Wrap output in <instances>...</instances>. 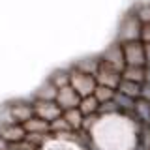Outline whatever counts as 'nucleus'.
Listing matches in <instances>:
<instances>
[{
	"label": "nucleus",
	"mask_w": 150,
	"mask_h": 150,
	"mask_svg": "<svg viewBox=\"0 0 150 150\" xmlns=\"http://www.w3.org/2000/svg\"><path fill=\"white\" fill-rule=\"evenodd\" d=\"M141 30H143V23L137 19L133 11L122 19L120 28H118V43H128V41H139L141 40Z\"/></svg>",
	"instance_id": "f257e3e1"
},
{
	"label": "nucleus",
	"mask_w": 150,
	"mask_h": 150,
	"mask_svg": "<svg viewBox=\"0 0 150 150\" xmlns=\"http://www.w3.org/2000/svg\"><path fill=\"white\" fill-rule=\"evenodd\" d=\"M69 84L75 88V92L79 94L81 98H86V96H92L94 90L98 86V81L94 75H88V73H83V71H75L71 73L69 77Z\"/></svg>",
	"instance_id": "f03ea898"
},
{
	"label": "nucleus",
	"mask_w": 150,
	"mask_h": 150,
	"mask_svg": "<svg viewBox=\"0 0 150 150\" xmlns=\"http://www.w3.org/2000/svg\"><path fill=\"white\" fill-rule=\"evenodd\" d=\"M124 49V60L126 66H146V53H144V43L143 41H128L122 43Z\"/></svg>",
	"instance_id": "7ed1b4c3"
},
{
	"label": "nucleus",
	"mask_w": 150,
	"mask_h": 150,
	"mask_svg": "<svg viewBox=\"0 0 150 150\" xmlns=\"http://www.w3.org/2000/svg\"><path fill=\"white\" fill-rule=\"evenodd\" d=\"M96 81H98V84L111 86V88H115V90H118V86L122 83V71H118V69H115V68H111V66L101 62L100 69H98V73H96Z\"/></svg>",
	"instance_id": "20e7f679"
},
{
	"label": "nucleus",
	"mask_w": 150,
	"mask_h": 150,
	"mask_svg": "<svg viewBox=\"0 0 150 150\" xmlns=\"http://www.w3.org/2000/svg\"><path fill=\"white\" fill-rule=\"evenodd\" d=\"M83 98L75 92V88L71 84H66V86L58 88V94H56V103L62 111H69V109H77L79 103H81Z\"/></svg>",
	"instance_id": "39448f33"
},
{
	"label": "nucleus",
	"mask_w": 150,
	"mask_h": 150,
	"mask_svg": "<svg viewBox=\"0 0 150 150\" xmlns=\"http://www.w3.org/2000/svg\"><path fill=\"white\" fill-rule=\"evenodd\" d=\"M101 62L107 64V66H111V68H115V69H118V71H124L126 60H124V49H122V43L111 45L109 49L103 53Z\"/></svg>",
	"instance_id": "423d86ee"
},
{
	"label": "nucleus",
	"mask_w": 150,
	"mask_h": 150,
	"mask_svg": "<svg viewBox=\"0 0 150 150\" xmlns=\"http://www.w3.org/2000/svg\"><path fill=\"white\" fill-rule=\"evenodd\" d=\"M34 111H36V115L40 116V118H43L47 122H53L56 118H60L62 116V109L58 107V103L56 101H45V100H40L36 103V107H34Z\"/></svg>",
	"instance_id": "0eeeda50"
},
{
	"label": "nucleus",
	"mask_w": 150,
	"mask_h": 150,
	"mask_svg": "<svg viewBox=\"0 0 150 150\" xmlns=\"http://www.w3.org/2000/svg\"><path fill=\"white\" fill-rule=\"evenodd\" d=\"M122 79L133 83H144L146 81V66H126L122 71Z\"/></svg>",
	"instance_id": "6e6552de"
},
{
	"label": "nucleus",
	"mask_w": 150,
	"mask_h": 150,
	"mask_svg": "<svg viewBox=\"0 0 150 150\" xmlns=\"http://www.w3.org/2000/svg\"><path fill=\"white\" fill-rule=\"evenodd\" d=\"M133 115L139 118L141 124H150V101L148 100H143V98H139L137 101H135V111Z\"/></svg>",
	"instance_id": "1a4fd4ad"
},
{
	"label": "nucleus",
	"mask_w": 150,
	"mask_h": 150,
	"mask_svg": "<svg viewBox=\"0 0 150 150\" xmlns=\"http://www.w3.org/2000/svg\"><path fill=\"white\" fill-rule=\"evenodd\" d=\"M100 105L101 103L96 100V96H86V98H83L81 103H79V109H81V112L84 116H92V115H96V112H100Z\"/></svg>",
	"instance_id": "9d476101"
},
{
	"label": "nucleus",
	"mask_w": 150,
	"mask_h": 150,
	"mask_svg": "<svg viewBox=\"0 0 150 150\" xmlns=\"http://www.w3.org/2000/svg\"><path fill=\"white\" fill-rule=\"evenodd\" d=\"M141 90H143V83H133V81H126V79H122V83L118 86V92L133 98V100L141 98Z\"/></svg>",
	"instance_id": "9b49d317"
},
{
	"label": "nucleus",
	"mask_w": 150,
	"mask_h": 150,
	"mask_svg": "<svg viewBox=\"0 0 150 150\" xmlns=\"http://www.w3.org/2000/svg\"><path fill=\"white\" fill-rule=\"evenodd\" d=\"M62 116L66 118V122H68L69 126H71V129H79L81 126L84 124V115L81 112V109H69V111H64Z\"/></svg>",
	"instance_id": "f8f14e48"
},
{
	"label": "nucleus",
	"mask_w": 150,
	"mask_h": 150,
	"mask_svg": "<svg viewBox=\"0 0 150 150\" xmlns=\"http://www.w3.org/2000/svg\"><path fill=\"white\" fill-rule=\"evenodd\" d=\"M25 129L28 133H43V131L51 129V124L43 118H40V116H36V118H30L25 122Z\"/></svg>",
	"instance_id": "ddd939ff"
},
{
	"label": "nucleus",
	"mask_w": 150,
	"mask_h": 150,
	"mask_svg": "<svg viewBox=\"0 0 150 150\" xmlns=\"http://www.w3.org/2000/svg\"><path fill=\"white\" fill-rule=\"evenodd\" d=\"M100 64H101V60L100 58H84L81 60V62L77 64V71H83V73H88V75H94L96 77V73H98V69H100Z\"/></svg>",
	"instance_id": "4468645a"
},
{
	"label": "nucleus",
	"mask_w": 150,
	"mask_h": 150,
	"mask_svg": "<svg viewBox=\"0 0 150 150\" xmlns=\"http://www.w3.org/2000/svg\"><path fill=\"white\" fill-rule=\"evenodd\" d=\"M115 94L116 90L111 86H103V84H98L96 90H94V96H96V100L100 103H107V101H112L115 100Z\"/></svg>",
	"instance_id": "2eb2a0df"
},
{
	"label": "nucleus",
	"mask_w": 150,
	"mask_h": 150,
	"mask_svg": "<svg viewBox=\"0 0 150 150\" xmlns=\"http://www.w3.org/2000/svg\"><path fill=\"white\" fill-rule=\"evenodd\" d=\"M25 133H26V129H25V126H9V128H6L2 131V137L6 139V141H21L23 137H25Z\"/></svg>",
	"instance_id": "dca6fc26"
},
{
	"label": "nucleus",
	"mask_w": 150,
	"mask_h": 150,
	"mask_svg": "<svg viewBox=\"0 0 150 150\" xmlns=\"http://www.w3.org/2000/svg\"><path fill=\"white\" fill-rule=\"evenodd\" d=\"M131 11L137 15V19L143 25H148L150 23V2H143V4H137Z\"/></svg>",
	"instance_id": "f3484780"
},
{
	"label": "nucleus",
	"mask_w": 150,
	"mask_h": 150,
	"mask_svg": "<svg viewBox=\"0 0 150 150\" xmlns=\"http://www.w3.org/2000/svg\"><path fill=\"white\" fill-rule=\"evenodd\" d=\"M137 144L144 150H150V124H141L137 133Z\"/></svg>",
	"instance_id": "a211bd4d"
},
{
	"label": "nucleus",
	"mask_w": 150,
	"mask_h": 150,
	"mask_svg": "<svg viewBox=\"0 0 150 150\" xmlns=\"http://www.w3.org/2000/svg\"><path fill=\"white\" fill-rule=\"evenodd\" d=\"M13 116L19 118V120H23V122H26V120L32 118V109L30 107H15V109H13Z\"/></svg>",
	"instance_id": "6ab92c4d"
},
{
	"label": "nucleus",
	"mask_w": 150,
	"mask_h": 150,
	"mask_svg": "<svg viewBox=\"0 0 150 150\" xmlns=\"http://www.w3.org/2000/svg\"><path fill=\"white\" fill-rule=\"evenodd\" d=\"M51 129H54V131H71V126L66 122L64 116H60V118L51 122Z\"/></svg>",
	"instance_id": "aec40b11"
},
{
	"label": "nucleus",
	"mask_w": 150,
	"mask_h": 150,
	"mask_svg": "<svg viewBox=\"0 0 150 150\" xmlns=\"http://www.w3.org/2000/svg\"><path fill=\"white\" fill-rule=\"evenodd\" d=\"M141 41H143V43H150V23L148 25H143V30H141Z\"/></svg>",
	"instance_id": "412c9836"
},
{
	"label": "nucleus",
	"mask_w": 150,
	"mask_h": 150,
	"mask_svg": "<svg viewBox=\"0 0 150 150\" xmlns=\"http://www.w3.org/2000/svg\"><path fill=\"white\" fill-rule=\"evenodd\" d=\"M141 98H143V100H148V101H150V83H148V81H144V83H143Z\"/></svg>",
	"instance_id": "4be33fe9"
},
{
	"label": "nucleus",
	"mask_w": 150,
	"mask_h": 150,
	"mask_svg": "<svg viewBox=\"0 0 150 150\" xmlns=\"http://www.w3.org/2000/svg\"><path fill=\"white\" fill-rule=\"evenodd\" d=\"M144 53H146V66H150V43H144Z\"/></svg>",
	"instance_id": "5701e85b"
},
{
	"label": "nucleus",
	"mask_w": 150,
	"mask_h": 150,
	"mask_svg": "<svg viewBox=\"0 0 150 150\" xmlns=\"http://www.w3.org/2000/svg\"><path fill=\"white\" fill-rule=\"evenodd\" d=\"M146 81L150 83V66H146Z\"/></svg>",
	"instance_id": "b1692460"
}]
</instances>
